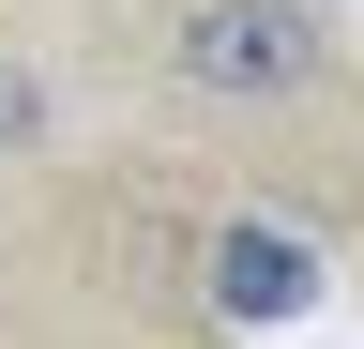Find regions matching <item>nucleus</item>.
<instances>
[{
	"label": "nucleus",
	"instance_id": "f257e3e1",
	"mask_svg": "<svg viewBox=\"0 0 364 349\" xmlns=\"http://www.w3.org/2000/svg\"><path fill=\"white\" fill-rule=\"evenodd\" d=\"M122 16H136V76L243 152H289L364 92L334 0H122Z\"/></svg>",
	"mask_w": 364,
	"mask_h": 349
},
{
	"label": "nucleus",
	"instance_id": "f03ea898",
	"mask_svg": "<svg viewBox=\"0 0 364 349\" xmlns=\"http://www.w3.org/2000/svg\"><path fill=\"white\" fill-rule=\"evenodd\" d=\"M61 152H76V61L46 31H0V183H31Z\"/></svg>",
	"mask_w": 364,
	"mask_h": 349
},
{
	"label": "nucleus",
	"instance_id": "7ed1b4c3",
	"mask_svg": "<svg viewBox=\"0 0 364 349\" xmlns=\"http://www.w3.org/2000/svg\"><path fill=\"white\" fill-rule=\"evenodd\" d=\"M198 289L228 304V319H304V304H318V258L289 228H213L198 243Z\"/></svg>",
	"mask_w": 364,
	"mask_h": 349
}]
</instances>
